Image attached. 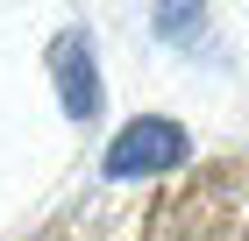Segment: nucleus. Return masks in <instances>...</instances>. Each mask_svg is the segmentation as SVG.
Segmentation results:
<instances>
[{
	"label": "nucleus",
	"instance_id": "nucleus-1",
	"mask_svg": "<svg viewBox=\"0 0 249 241\" xmlns=\"http://www.w3.org/2000/svg\"><path fill=\"white\" fill-rule=\"evenodd\" d=\"M142 241H249V149L213 156L150 206Z\"/></svg>",
	"mask_w": 249,
	"mask_h": 241
},
{
	"label": "nucleus",
	"instance_id": "nucleus-2",
	"mask_svg": "<svg viewBox=\"0 0 249 241\" xmlns=\"http://www.w3.org/2000/svg\"><path fill=\"white\" fill-rule=\"evenodd\" d=\"M192 163V135L171 113H135L128 128H114L107 156H100V185H142V177H171Z\"/></svg>",
	"mask_w": 249,
	"mask_h": 241
},
{
	"label": "nucleus",
	"instance_id": "nucleus-3",
	"mask_svg": "<svg viewBox=\"0 0 249 241\" xmlns=\"http://www.w3.org/2000/svg\"><path fill=\"white\" fill-rule=\"evenodd\" d=\"M50 78L71 121H100V64H93V36L86 29H57L50 36Z\"/></svg>",
	"mask_w": 249,
	"mask_h": 241
},
{
	"label": "nucleus",
	"instance_id": "nucleus-4",
	"mask_svg": "<svg viewBox=\"0 0 249 241\" xmlns=\"http://www.w3.org/2000/svg\"><path fill=\"white\" fill-rule=\"evenodd\" d=\"M157 36L164 43H199L207 36V0H157Z\"/></svg>",
	"mask_w": 249,
	"mask_h": 241
}]
</instances>
